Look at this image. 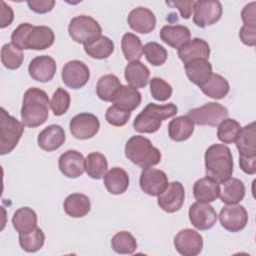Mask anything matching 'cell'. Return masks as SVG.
Masks as SVG:
<instances>
[{
  "mask_svg": "<svg viewBox=\"0 0 256 256\" xmlns=\"http://www.w3.org/2000/svg\"><path fill=\"white\" fill-rule=\"evenodd\" d=\"M104 185L109 193L120 195L124 193L129 186V176L124 169L113 167L105 174Z\"/></svg>",
  "mask_w": 256,
  "mask_h": 256,
  "instance_id": "cell-27",
  "label": "cell"
},
{
  "mask_svg": "<svg viewBox=\"0 0 256 256\" xmlns=\"http://www.w3.org/2000/svg\"><path fill=\"white\" fill-rule=\"evenodd\" d=\"M27 4L32 11L39 14H43L53 9L55 5V1L54 0H33V1H27Z\"/></svg>",
  "mask_w": 256,
  "mask_h": 256,
  "instance_id": "cell-49",
  "label": "cell"
},
{
  "mask_svg": "<svg viewBox=\"0 0 256 256\" xmlns=\"http://www.w3.org/2000/svg\"><path fill=\"white\" fill-rule=\"evenodd\" d=\"M184 200V186L178 181H173L168 184L167 188L160 195H158L157 203L163 211L167 213H174L182 207Z\"/></svg>",
  "mask_w": 256,
  "mask_h": 256,
  "instance_id": "cell-15",
  "label": "cell"
},
{
  "mask_svg": "<svg viewBox=\"0 0 256 256\" xmlns=\"http://www.w3.org/2000/svg\"><path fill=\"white\" fill-rule=\"evenodd\" d=\"M127 22L132 30L142 34H148L156 27V17L154 13L146 7H137L131 10Z\"/></svg>",
  "mask_w": 256,
  "mask_h": 256,
  "instance_id": "cell-18",
  "label": "cell"
},
{
  "mask_svg": "<svg viewBox=\"0 0 256 256\" xmlns=\"http://www.w3.org/2000/svg\"><path fill=\"white\" fill-rule=\"evenodd\" d=\"M245 196L244 183L238 178H229L223 183L220 192V200L225 204H236L243 200Z\"/></svg>",
  "mask_w": 256,
  "mask_h": 256,
  "instance_id": "cell-33",
  "label": "cell"
},
{
  "mask_svg": "<svg viewBox=\"0 0 256 256\" xmlns=\"http://www.w3.org/2000/svg\"><path fill=\"white\" fill-rule=\"evenodd\" d=\"M150 92L157 101H166L172 95V86L160 77H153L150 80Z\"/></svg>",
  "mask_w": 256,
  "mask_h": 256,
  "instance_id": "cell-44",
  "label": "cell"
},
{
  "mask_svg": "<svg viewBox=\"0 0 256 256\" xmlns=\"http://www.w3.org/2000/svg\"><path fill=\"white\" fill-rule=\"evenodd\" d=\"M141 100V93L136 88L128 85H121L116 91L112 103L122 110L131 112L140 105Z\"/></svg>",
  "mask_w": 256,
  "mask_h": 256,
  "instance_id": "cell-25",
  "label": "cell"
},
{
  "mask_svg": "<svg viewBox=\"0 0 256 256\" xmlns=\"http://www.w3.org/2000/svg\"><path fill=\"white\" fill-rule=\"evenodd\" d=\"M209 44L201 38H194L192 40H189L178 49V56L184 64L197 58L209 59Z\"/></svg>",
  "mask_w": 256,
  "mask_h": 256,
  "instance_id": "cell-23",
  "label": "cell"
},
{
  "mask_svg": "<svg viewBox=\"0 0 256 256\" xmlns=\"http://www.w3.org/2000/svg\"><path fill=\"white\" fill-rule=\"evenodd\" d=\"M193 22L205 28L218 22L222 16V4L217 0H198L193 6Z\"/></svg>",
  "mask_w": 256,
  "mask_h": 256,
  "instance_id": "cell-8",
  "label": "cell"
},
{
  "mask_svg": "<svg viewBox=\"0 0 256 256\" xmlns=\"http://www.w3.org/2000/svg\"><path fill=\"white\" fill-rule=\"evenodd\" d=\"M178 108L174 103L158 105L149 103L136 116L133 127L140 133H154L161 127L162 121L177 114Z\"/></svg>",
  "mask_w": 256,
  "mask_h": 256,
  "instance_id": "cell-3",
  "label": "cell"
},
{
  "mask_svg": "<svg viewBox=\"0 0 256 256\" xmlns=\"http://www.w3.org/2000/svg\"><path fill=\"white\" fill-rule=\"evenodd\" d=\"M199 88L206 96L213 99H222L230 90L228 81L216 73H212L208 80L199 86Z\"/></svg>",
  "mask_w": 256,
  "mask_h": 256,
  "instance_id": "cell-32",
  "label": "cell"
},
{
  "mask_svg": "<svg viewBox=\"0 0 256 256\" xmlns=\"http://www.w3.org/2000/svg\"><path fill=\"white\" fill-rule=\"evenodd\" d=\"M184 68L188 79L198 86L206 82L212 74V65L206 58L193 59L184 64Z\"/></svg>",
  "mask_w": 256,
  "mask_h": 256,
  "instance_id": "cell-21",
  "label": "cell"
},
{
  "mask_svg": "<svg viewBox=\"0 0 256 256\" xmlns=\"http://www.w3.org/2000/svg\"><path fill=\"white\" fill-rule=\"evenodd\" d=\"M176 250L183 256H196L203 248V237L193 229L180 230L174 238Z\"/></svg>",
  "mask_w": 256,
  "mask_h": 256,
  "instance_id": "cell-13",
  "label": "cell"
},
{
  "mask_svg": "<svg viewBox=\"0 0 256 256\" xmlns=\"http://www.w3.org/2000/svg\"><path fill=\"white\" fill-rule=\"evenodd\" d=\"M124 75L129 86L136 89L144 88L148 84L150 71L142 62L134 61L125 67Z\"/></svg>",
  "mask_w": 256,
  "mask_h": 256,
  "instance_id": "cell-29",
  "label": "cell"
},
{
  "mask_svg": "<svg viewBox=\"0 0 256 256\" xmlns=\"http://www.w3.org/2000/svg\"><path fill=\"white\" fill-rule=\"evenodd\" d=\"M125 156L141 168L152 167L161 161L160 150L153 146L148 138L141 135H135L128 139L125 145Z\"/></svg>",
  "mask_w": 256,
  "mask_h": 256,
  "instance_id": "cell-4",
  "label": "cell"
},
{
  "mask_svg": "<svg viewBox=\"0 0 256 256\" xmlns=\"http://www.w3.org/2000/svg\"><path fill=\"white\" fill-rule=\"evenodd\" d=\"M189 219L192 225L198 230H209L217 221V213L209 203L195 202L189 208Z\"/></svg>",
  "mask_w": 256,
  "mask_h": 256,
  "instance_id": "cell-14",
  "label": "cell"
},
{
  "mask_svg": "<svg viewBox=\"0 0 256 256\" xmlns=\"http://www.w3.org/2000/svg\"><path fill=\"white\" fill-rule=\"evenodd\" d=\"M1 18H0V27L5 28L10 25L14 19L13 10L8 6L4 1H1Z\"/></svg>",
  "mask_w": 256,
  "mask_h": 256,
  "instance_id": "cell-52",
  "label": "cell"
},
{
  "mask_svg": "<svg viewBox=\"0 0 256 256\" xmlns=\"http://www.w3.org/2000/svg\"><path fill=\"white\" fill-rule=\"evenodd\" d=\"M70 94L63 88L59 87L53 93L50 101V107L55 116H61L67 112L70 106Z\"/></svg>",
  "mask_w": 256,
  "mask_h": 256,
  "instance_id": "cell-43",
  "label": "cell"
},
{
  "mask_svg": "<svg viewBox=\"0 0 256 256\" xmlns=\"http://www.w3.org/2000/svg\"><path fill=\"white\" fill-rule=\"evenodd\" d=\"M187 115L192 119L194 124L216 127L228 117V110L219 103L209 102L201 107L190 109Z\"/></svg>",
  "mask_w": 256,
  "mask_h": 256,
  "instance_id": "cell-7",
  "label": "cell"
},
{
  "mask_svg": "<svg viewBox=\"0 0 256 256\" xmlns=\"http://www.w3.org/2000/svg\"><path fill=\"white\" fill-rule=\"evenodd\" d=\"M61 77L67 87L71 89H79L88 82L90 72L85 63L79 60H72L63 66Z\"/></svg>",
  "mask_w": 256,
  "mask_h": 256,
  "instance_id": "cell-12",
  "label": "cell"
},
{
  "mask_svg": "<svg viewBox=\"0 0 256 256\" xmlns=\"http://www.w3.org/2000/svg\"><path fill=\"white\" fill-rule=\"evenodd\" d=\"M159 35L163 42L175 49L182 47L191 38L190 30L184 25H165Z\"/></svg>",
  "mask_w": 256,
  "mask_h": 256,
  "instance_id": "cell-22",
  "label": "cell"
},
{
  "mask_svg": "<svg viewBox=\"0 0 256 256\" xmlns=\"http://www.w3.org/2000/svg\"><path fill=\"white\" fill-rule=\"evenodd\" d=\"M45 241V235L42 229L36 227L29 233L19 234V244L26 252H36L42 248Z\"/></svg>",
  "mask_w": 256,
  "mask_h": 256,
  "instance_id": "cell-40",
  "label": "cell"
},
{
  "mask_svg": "<svg viewBox=\"0 0 256 256\" xmlns=\"http://www.w3.org/2000/svg\"><path fill=\"white\" fill-rule=\"evenodd\" d=\"M100 128L99 119L91 113H80L74 116L69 123L70 133L80 140L90 139L97 134Z\"/></svg>",
  "mask_w": 256,
  "mask_h": 256,
  "instance_id": "cell-9",
  "label": "cell"
},
{
  "mask_svg": "<svg viewBox=\"0 0 256 256\" xmlns=\"http://www.w3.org/2000/svg\"><path fill=\"white\" fill-rule=\"evenodd\" d=\"M61 173L68 178H78L85 171V158L76 150H67L58 160Z\"/></svg>",
  "mask_w": 256,
  "mask_h": 256,
  "instance_id": "cell-17",
  "label": "cell"
},
{
  "mask_svg": "<svg viewBox=\"0 0 256 256\" xmlns=\"http://www.w3.org/2000/svg\"><path fill=\"white\" fill-rule=\"evenodd\" d=\"M219 221L227 231L239 232L248 223V213L242 205L227 204L219 213Z\"/></svg>",
  "mask_w": 256,
  "mask_h": 256,
  "instance_id": "cell-10",
  "label": "cell"
},
{
  "mask_svg": "<svg viewBox=\"0 0 256 256\" xmlns=\"http://www.w3.org/2000/svg\"><path fill=\"white\" fill-rule=\"evenodd\" d=\"M256 2L253 1L243 8L241 12V18L245 26L256 28V11H255Z\"/></svg>",
  "mask_w": 256,
  "mask_h": 256,
  "instance_id": "cell-47",
  "label": "cell"
},
{
  "mask_svg": "<svg viewBox=\"0 0 256 256\" xmlns=\"http://www.w3.org/2000/svg\"><path fill=\"white\" fill-rule=\"evenodd\" d=\"M100 24L91 16L79 15L71 19L68 26L69 36L77 43L83 45L91 42L101 35Z\"/></svg>",
  "mask_w": 256,
  "mask_h": 256,
  "instance_id": "cell-6",
  "label": "cell"
},
{
  "mask_svg": "<svg viewBox=\"0 0 256 256\" xmlns=\"http://www.w3.org/2000/svg\"><path fill=\"white\" fill-rule=\"evenodd\" d=\"M236 147L240 155L256 156V128L255 122L241 128L240 133L235 140Z\"/></svg>",
  "mask_w": 256,
  "mask_h": 256,
  "instance_id": "cell-30",
  "label": "cell"
},
{
  "mask_svg": "<svg viewBox=\"0 0 256 256\" xmlns=\"http://www.w3.org/2000/svg\"><path fill=\"white\" fill-rule=\"evenodd\" d=\"M130 116H131L130 111L122 110L116 107L115 105L110 106L105 113V118L107 122L115 127H120L125 125L128 122Z\"/></svg>",
  "mask_w": 256,
  "mask_h": 256,
  "instance_id": "cell-45",
  "label": "cell"
},
{
  "mask_svg": "<svg viewBox=\"0 0 256 256\" xmlns=\"http://www.w3.org/2000/svg\"><path fill=\"white\" fill-rule=\"evenodd\" d=\"M240 40L247 46H255L256 44V28L243 25L239 32Z\"/></svg>",
  "mask_w": 256,
  "mask_h": 256,
  "instance_id": "cell-50",
  "label": "cell"
},
{
  "mask_svg": "<svg viewBox=\"0 0 256 256\" xmlns=\"http://www.w3.org/2000/svg\"><path fill=\"white\" fill-rule=\"evenodd\" d=\"M37 142L44 151H54L60 148L65 142L64 129L57 124H52L44 128L38 135Z\"/></svg>",
  "mask_w": 256,
  "mask_h": 256,
  "instance_id": "cell-20",
  "label": "cell"
},
{
  "mask_svg": "<svg viewBox=\"0 0 256 256\" xmlns=\"http://www.w3.org/2000/svg\"><path fill=\"white\" fill-rule=\"evenodd\" d=\"M84 50L91 58L106 59L113 53L114 43L110 38L100 35L91 42L85 44Z\"/></svg>",
  "mask_w": 256,
  "mask_h": 256,
  "instance_id": "cell-34",
  "label": "cell"
},
{
  "mask_svg": "<svg viewBox=\"0 0 256 256\" xmlns=\"http://www.w3.org/2000/svg\"><path fill=\"white\" fill-rule=\"evenodd\" d=\"M194 131V122L188 115L178 116L172 119L168 124V135L176 142H182L189 139Z\"/></svg>",
  "mask_w": 256,
  "mask_h": 256,
  "instance_id": "cell-26",
  "label": "cell"
},
{
  "mask_svg": "<svg viewBox=\"0 0 256 256\" xmlns=\"http://www.w3.org/2000/svg\"><path fill=\"white\" fill-rule=\"evenodd\" d=\"M33 25L30 23H21L19 26H17L14 31L11 34V41L12 44L18 47L21 50H24V44L26 37L30 30L32 29Z\"/></svg>",
  "mask_w": 256,
  "mask_h": 256,
  "instance_id": "cell-46",
  "label": "cell"
},
{
  "mask_svg": "<svg viewBox=\"0 0 256 256\" xmlns=\"http://www.w3.org/2000/svg\"><path fill=\"white\" fill-rule=\"evenodd\" d=\"M121 82L116 75L106 74L102 76L96 85L97 96L106 102H112L114 95L118 88L121 86Z\"/></svg>",
  "mask_w": 256,
  "mask_h": 256,
  "instance_id": "cell-37",
  "label": "cell"
},
{
  "mask_svg": "<svg viewBox=\"0 0 256 256\" xmlns=\"http://www.w3.org/2000/svg\"><path fill=\"white\" fill-rule=\"evenodd\" d=\"M240 130L241 126L235 119L226 118L218 125L217 137L224 144H231L237 139Z\"/></svg>",
  "mask_w": 256,
  "mask_h": 256,
  "instance_id": "cell-41",
  "label": "cell"
},
{
  "mask_svg": "<svg viewBox=\"0 0 256 256\" xmlns=\"http://www.w3.org/2000/svg\"><path fill=\"white\" fill-rule=\"evenodd\" d=\"M49 106L50 101L45 91L36 87L27 89L21 108L22 123L30 128L44 124L49 117Z\"/></svg>",
  "mask_w": 256,
  "mask_h": 256,
  "instance_id": "cell-1",
  "label": "cell"
},
{
  "mask_svg": "<svg viewBox=\"0 0 256 256\" xmlns=\"http://www.w3.org/2000/svg\"><path fill=\"white\" fill-rule=\"evenodd\" d=\"M143 53L147 61L154 66L163 65L168 57L167 50L156 42H149L143 46Z\"/></svg>",
  "mask_w": 256,
  "mask_h": 256,
  "instance_id": "cell-42",
  "label": "cell"
},
{
  "mask_svg": "<svg viewBox=\"0 0 256 256\" xmlns=\"http://www.w3.org/2000/svg\"><path fill=\"white\" fill-rule=\"evenodd\" d=\"M239 165L243 172L249 175L256 173V156L239 155Z\"/></svg>",
  "mask_w": 256,
  "mask_h": 256,
  "instance_id": "cell-51",
  "label": "cell"
},
{
  "mask_svg": "<svg viewBox=\"0 0 256 256\" xmlns=\"http://www.w3.org/2000/svg\"><path fill=\"white\" fill-rule=\"evenodd\" d=\"M56 62L48 55H41L33 58L28 66V72L32 79L38 82L52 80L56 73Z\"/></svg>",
  "mask_w": 256,
  "mask_h": 256,
  "instance_id": "cell-16",
  "label": "cell"
},
{
  "mask_svg": "<svg viewBox=\"0 0 256 256\" xmlns=\"http://www.w3.org/2000/svg\"><path fill=\"white\" fill-rule=\"evenodd\" d=\"M108 162L106 157L99 152H92L85 159V170L93 179H102L107 173Z\"/></svg>",
  "mask_w": 256,
  "mask_h": 256,
  "instance_id": "cell-36",
  "label": "cell"
},
{
  "mask_svg": "<svg viewBox=\"0 0 256 256\" xmlns=\"http://www.w3.org/2000/svg\"><path fill=\"white\" fill-rule=\"evenodd\" d=\"M65 213L73 218H80L87 215L91 208L88 196L81 193H72L66 197L63 203Z\"/></svg>",
  "mask_w": 256,
  "mask_h": 256,
  "instance_id": "cell-28",
  "label": "cell"
},
{
  "mask_svg": "<svg viewBox=\"0 0 256 256\" xmlns=\"http://www.w3.org/2000/svg\"><path fill=\"white\" fill-rule=\"evenodd\" d=\"M55 40L54 32L48 26H33L28 33L24 50H45L53 45Z\"/></svg>",
  "mask_w": 256,
  "mask_h": 256,
  "instance_id": "cell-19",
  "label": "cell"
},
{
  "mask_svg": "<svg viewBox=\"0 0 256 256\" xmlns=\"http://www.w3.org/2000/svg\"><path fill=\"white\" fill-rule=\"evenodd\" d=\"M24 60V54L21 49L12 43L4 44L1 48V62L10 70L18 69Z\"/></svg>",
  "mask_w": 256,
  "mask_h": 256,
  "instance_id": "cell-39",
  "label": "cell"
},
{
  "mask_svg": "<svg viewBox=\"0 0 256 256\" xmlns=\"http://www.w3.org/2000/svg\"><path fill=\"white\" fill-rule=\"evenodd\" d=\"M139 184L144 193L150 196H158L167 188L169 183L164 171L148 167L142 170Z\"/></svg>",
  "mask_w": 256,
  "mask_h": 256,
  "instance_id": "cell-11",
  "label": "cell"
},
{
  "mask_svg": "<svg viewBox=\"0 0 256 256\" xmlns=\"http://www.w3.org/2000/svg\"><path fill=\"white\" fill-rule=\"evenodd\" d=\"M233 156L228 146L213 144L205 152V170L207 177L218 183H224L233 173Z\"/></svg>",
  "mask_w": 256,
  "mask_h": 256,
  "instance_id": "cell-2",
  "label": "cell"
},
{
  "mask_svg": "<svg viewBox=\"0 0 256 256\" xmlns=\"http://www.w3.org/2000/svg\"><path fill=\"white\" fill-rule=\"evenodd\" d=\"M111 247L116 253L132 254L137 249V242L130 232L120 231L112 237Z\"/></svg>",
  "mask_w": 256,
  "mask_h": 256,
  "instance_id": "cell-38",
  "label": "cell"
},
{
  "mask_svg": "<svg viewBox=\"0 0 256 256\" xmlns=\"http://www.w3.org/2000/svg\"><path fill=\"white\" fill-rule=\"evenodd\" d=\"M12 224L19 234L29 233L37 227V214L30 207H21L14 212Z\"/></svg>",
  "mask_w": 256,
  "mask_h": 256,
  "instance_id": "cell-31",
  "label": "cell"
},
{
  "mask_svg": "<svg viewBox=\"0 0 256 256\" xmlns=\"http://www.w3.org/2000/svg\"><path fill=\"white\" fill-rule=\"evenodd\" d=\"M0 111V154L5 155L17 146L25 125L9 115L4 108Z\"/></svg>",
  "mask_w": 256,
  "mask_h": 256,
  "instance_id": "cell-5",
  "label": "cell"
},
{
  "mask_svg": "<svg viewBox=\"0 0 256 256\" xmlns=\"http://www.w3.org/2000/svg\"><path fill=\"white\" fill-rule=\"evenodd\" d=\"M194 2L195 1H193V0H189V1L177 0V1H166V4L171 7L178 8L180 11L181 17L183 19H188V18H190L191 14H192Z\"/></svg>",
  "mask_w": 256,
  "mask_h": 256,
  "instance_id": "cell-48",
  "label": "cell"
},
{
  "mask_svg": "<svg viewBox=\"0 0 256 256\" xmlns=\"http://www.w3.org/2000/svg\"><path fill=\"white\" fill-rule=\"evenodd\" d=\"M221 187L219 183L209 177L198 179L193 186V195L198 202H213L219 197Z\"/></svg>",
  "mask_w": 256,
  "mask_h": 256,
  "instance_id": "cell-24",
  "label": "cell"
},
{
  "mask_svg": "<svg viewBox=\"0 0 256 256\" xmlns=\"http://www.w3.org/2000/svg\"><path fill=\"white\" fill-rule=\"evenodd\" d=\"M121 48L125 59L129 62L139 61L143 54V46L138 36L127 32L121 40Z\"/></svg>",
  "mask_w": 256,
  "mask_h": 256,
  "instance_id": "cell-35",
  "label": "cell"
}]
</instances>
